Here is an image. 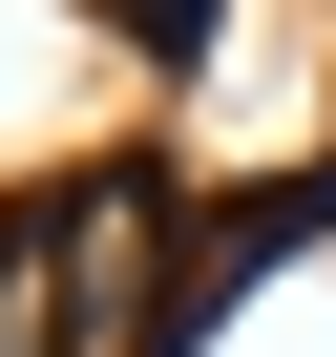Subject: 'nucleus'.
<instances>
[{
  "instance_id": "1",
  "label": "nucleus",
  "mask_w": 336,
  "mask_h": 357,
  "mask_svg": "<svg viewBox=\"0 0 336 357\" xmlns=\"http://www.w3.org/2000/svg\"><path fill=\"white\" fill-rule=\"evenodd\" d=\"M63 357H168V190L147 168H105V190H63Z\"/></svg>"
},
{
  "instance_id": "2",
  "label": "nucleus",
  "mask_w": 336,
  "mask_h": 357,
  "mask_svg": "<svg viewBox=\"0 0 336 357\" xmlns=\"http://www.w3.org/2000/svg\"><path fill=\"white\" fill-rule=\"evenodd\" d=\"M190 22H211V0H126V43H190Z\"/></svg>"
}]
</instances>
